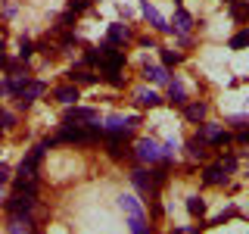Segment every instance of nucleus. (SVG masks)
Segmentation results:
<instances>
[{"mask_svg": "<svg viewBox=\"0 0 249 234\" xmlns=\"http://www.w3.org/2000/svg\"><path fill=\"white\" fill-rule=\"evenodd\" d=\"M221 169H224V172H233V169H237V159H233V156H228V159L221 162Z\"/></svg>", "mask_w": 249, "mask_h": 234, "instance_id": "obj_27", "label": "nucleus"}, {"mask_svg": "<svg viewBox=\"0 0 249 234\" xmlns=\"http://www.w3.org/2000/svg\"><path fill=\"white\" fill-rule=\"evenodd\" d=\"M162 62H165V66H175V62H181V53H171V50H165V53H162Z\"/></svg>", "mask_w": 249, "mask_h": 234, "instance_id": "obj_25", "label": "nucleus"}, {"mask_svg": "<svg viewBox=\"0 0 249 234\" xmlns=\"http://www.w3.org/2000/svg\"><path fill=\"white\" fill-rule=\"evenodd\" d=\"M140 10H143V16H146V19H150L159 31H171V25H165V19L159 16V10H156V6H150V0H143V3H140Z\"/></svg>", "mask_w": 249, "mask_h": 234, "instance_id": "obj_7", "label": "nucleus"}, {"mask_svg": "<svg viewBox=\"0 0 249 234\" xmlns=\"http://www.w3.org/2000/svg\"><path fill=\"white\" fill-rule=\"evenodd\" d=\"M137 159H143V162H159V159H162V147L156 144V140H150V137L137 140Z\"/></svg>", "mask_w": 249, "mask_h": 234, "instance_id": "obj_2", "label": "nucleus"}, {"mask_svg": "<svg viewBox=\"0 0 249 234\" xmlns=\"http://www.w3.org/2000/svg\"><path fill=\"white\" fill-rule=\"evenodd\" d=\"M41 94H44V81H28L25 91L19 94V106H31L37 97H41Z\"/></svg>", "mask_w": 249, "mask_h": 234, "instance_id": "obj_6", "label": "nucleus"}, {"mask_svg": "<svg viewBox=\"0 0 249 234\" xmlns=\"http://www.w3.org/2000/svg\"><path fill=\"white\" fill-rule=\"evenodd\" d=\"M10 231H13V234H35L28 215H13V218H10Z\"/></svg>", "mask_w": 249, "mask_h": 234, "instance_id": "obj_8", "label": "nucleus"}, {"mask_svg": "<svg viewBox=\"0 0 249 234\" xmlns=\"http://www.w3.org/2000/svg\"><path fill=\"white\" fill-rule=\"evenodd\" d=\"M199 137L202 140H212V144H228V140H231L228 131H221V125H212V122L199 125Z\"/></svg>", "mask_w": 249, "mask_h": 234, "instance_id": "obj_3", "label": "nucleus"}, {"mask_svg": "<svg viewBox=\"0 0 249 234\" xmlns=\"http://www.w3.org/2000/svg\"><path fill=\"white\" fill-rule=\"evenodd\" d=\"M31 206H35V197H28V194H16V197L6 203V209H10L13 215H28Z\"/></svg>", "mask_w": 249, "mask_h": 234, "instance_id": "obj_4", "label": "nucleus"}, {"mask_svg": "<svg viewBox=\"0 0 249 234\" xmlns=\"http://www.w3.org/2000/svg\"><path fill=\"white\" fill-rule=\"evenodd\" d=\"M168 94H171V103H187V91H184V84L181 81H171V88H168Z\"/></svg>", "mask_w": 249, "mask_h": 234, "instance_id": "obj_14", "label": "nucleus"}, {"mask_svg": "<svg viewBox=\"0 0 249 234\" xmlns=\"http://www.w3.org/2000/svg\"><path fill=\"white\" fill-rule=\"evenodd\" d=\"M175 28L181 31V35H187V31L193 28V19H190V13H184V10H178L175 13Z\"/></svg>", "mask_w": 249, "mask_h": 234, "instance_id": "obj_12", "label": "nucleus"}, {"mask_svg": "<svg viewBox=\"0 0 249 234\" xmlns=\"http://www.w3.org/2000/svg\"><path fill=\"white\" fill-rule=\"evenodd\" d=\"M131 178H134V184H137L143 194H156V184H153V178L146 175V172H134Z\"/></svg>", "mask_w": 249, "mask_h": 234, "instance_id": "obj_10", "label": "nucleus"}, {"mask_svg": "<svg viewBox=\"0 0 249 234\" xmlns=\"http://www.w3.org/2000/svg\"><path fill=\"white\" fill-rule=\"evenodd\" d=\"M128 38H131V31L124 25H109V41L112 44H122V41H128Z\"/></svg>", "mask_w": 249, "mask_h": 234, "instance_id": "obj_16", "label": "nucleus"}, {"mask_svg": "<svg viewBox=\"0 0 249 234\" xmlns=\"http://www.w3.org/2000/svg\"><path fill=\"white\" fill-rule=\"evenodd\" d=\"M100 59H103V53H97V50H88V53H84V62H90V66H93V62H100Z\"/></svg>", "mask_w": 249, "mask_h": 234, "instance_id": "obj_26", "label": "nucleus"}, {"mask_svg": "<svg viewBox=\"0 0 249 234\" xmlns=\"http://www.w3.org/2000/svg\"><path fill=\"white\" fill-rule=\"evenodd\" d=\"M119 206L124 209V215H128L131 234H150V228H146V218H143V209H140V203H137L134 197L122 194V197H119Z\"/></svg>", "mask_w": 249, "mask_h": 234, "instance_id": "obj_1", "label": "nucleus"}, {"mask_svg": "<svg viewBox=\"0 0 249 234\" xmlns=\"http://www.w3.org/2000/svg\"><path fill=\"white\" fill-rule=\"evenodd\" d=\"M237 140H240V144H249V131H240V135H237Z\"/></svg>", "mask_w": 249, "mask_h": 234, "instance_id": "obj_30", "label": "nucleus"}, {"mask_svg": "<svg viewBox=\"0 0 249 234\" xmlns=\"http://www.w3.org/2000/svg\"><path fill=\"white\" fill-rule=\"evenodd\" d=\"M137 103L140 106H159L162 100H159V94H156V91H137Z\"/></svg>", "mask_w": 249, "mask_h": 234, "instance_id": "obj_15", "label": "nucleus"}, {"mask_svg": "<svg viewBox=\"0 0 249 234\" xmlns=\"http://www.w3.org/2000/svg\"><path fill=\"white\" fill-rule=\"evenodd\" d=\"M84 6H88V0H72V6H69V10L78 13V10H84Z\"/></svg>", "mask_w": 249, "mask_h": 234, "instance_id": "obj_28", "label": "nucleus"}, {"mask_svg": "<svg viewBox=\"0 0 249 234\" xmlns=\"http://www.w3.org/2000/svg\"><path fill=\"white\" fill-rule=\"evenodd\" d=\"M231 47H233V50H240V47H249V28L240 31V35H233V38H231Z\"/></svg>", "mask_w": 249, "mask_h": 234, "instance_id": "obj_22", "label": "nucleus"}, {"mask_svg": "<svg viewBox=\"0 0 249 234\" xmlns=\"http://www.w3.org/2000/svg\"><path fill=\"white\" fill-rule=\"evenodd\" d=\"M187 213H190V215H206V203H202L199 197H187Z\"/></svg>", "mask_w": 249, "mask_h": 234, "instance_id": "obj_18", "label": "nucleus"}, {"mask_svg": "<svg viewBox=\"0 0 249 234\" xmlns=\"http://www.w3.org/2000/svg\"><path fill=\"white\" fill-rule=\"evenodd\" d=\"M56 100L66 103V106H72L78 100V88H75V84H62V88H56Z\"/></svg>", "mask_w": 249, "mask_h": 234, "instance_id": "obj_9", "label": "nucleus"}, {"mask_svg": "<svg viewBox=\"0 0 249 234\" xmlns=\"http://www.w3.org/2000/svg\"><path fill=\"white\" fill-rule=\"evenodd\" d=\"M0 131H3V125H0Z\"/></svg>", "mask_w": 249, "mask_h": 234, "instance_id": "obj_33", "label": "nucleus"}, {"mask_svg": "<svg viewBox=\"0 0 249 234\" xmlns=\"http://www.w3.org/2000/svg\"><path fill=\"white\" fill-rule=\"evenodd\" d=\"M69 75H72V81H78V84H93V81H97V78H93L90 72H81V69H78V72L72 69Z\"/></svg>", "mask_w": 249, "mask_h": 234, "instance_id": "obj_21", "label": "nucleus"}, {"mask_svg": "<svg viewBox=\"0 0 249 234\" xmlns=\"http://www.w3.org/2000/svg\"><path fill=\"white\" fill-rule=\"evenodd\" d=\"M187 150H190L193 159H206V140L202 137H193V140H187Z\"/></svg>", "mask_w": 249, "mask_h": 234, "instance_id": "obj_11", "label": "nucleus"}, {"mask_svg": "<svg viewBox=\"0 0 249 234\" xmlns=\"http://www.w3.org/2000/svg\"><path fill=\"white\" fill-rule=\"evenodd\" d=\"M3 91H6V84H3V81H0V94H3Z\"/></svg>", "mask_w": 249, "mask_h": 234, "instance_id": "obj_32", "label": "nucleus"}, {"mask_svg": "<svg viewBox=\"0 0 249 234\" xmlns=\"http://www.w3.org/2000/svg\"><path fill=\"white\" fill-rule=\"evenodd\" d=\"M25 84H28V75H22V72H19V75H16V78H13L10 84H6V91H10V94H16V97H19V94L25 91Z\"/></svg>", "mask_w": 249, "mask_h": 234, "instance_id": "obj_19", "label": "nucleus"}, {"mask_svg": "<svg viewBox=\"0 0 249 234\" xmlns=\"http://www.w3.org/2000/svg\"><path fill=\"white\" fill-rule=\"evenodd\" d=\"M224 178H228V175H224L221 166H209V169H206V184H221Z\"/></svg>", "mask_w": 249, "mask_h": 234, "instance_id": "obj_17", "label": "nucleus"}, {"mask_svg": "<svg viewBox=\"0 0 249 234\" xmlns=\"http://www.w3.org/2000/svg\"><path fill=\"white\" fill-rule=\"evenodd\" d=\"M187 119H190V122H202V119H206V103L187 106Z\"/></svg>", "mask_w": 249, "mask_h": 234, "instance_id": "obj_20", "label": "nucleus"}, {"mask_svg": "<svg viewBox=\"0 0 249 234\" xmlns=\"http://www.w3.org/2000/svg\"><path fill=\"white\" fill-rule=\"evenodd\" d=\"M143 75L150 78V81H156V84L168 81V75H165V66H146V69H143Z\"/></svg>", "mask_w": 249, "mask_h": 234, "instance_id": "obj_13", "label": "nucleus"}, {"mask_svg": "<svg viewBox=\"0 0 249 234\" xmlns=\"http://www.w3.org/2000/svg\"><path fill=\"white\" fill-rule=\"evenodd\" d=\"M31 53H35V47H31V41H25V38H22V41H19V57H22V59H28Z\"/></svg>", "mask_w": 249, "mask_h": 234, "instance_id": "obj_24", "label": "nucleus"}, {"mask_svg": "<svg viewBox=\"0 0 249 234\" xmlns=\"http://www.w3.org/2000/svg\"><path fill=\"white\" fill-rule=\"evenodd\" d=\"M6 178H10V169H6V166H0V184H6Z\"/></svg>", "mask_w": 249, "mask_h": 234, "instance_id": "obj_29", "label": "nucleus"}, {"mask_svg": "<svg viewBox=\"0 0 249 234\" xmlns=\"http://www.w3.org/2000/svg\"><path fill=\"white\" fill-rule=\"evenodd\" d=\"M66 122L69 125H88V122H97V113L93 109H78V106H69V113H66Z\"/></svg>", "mask_w": 249, "mask_h": 234, "instance_id": "obj_5", "label": "nucleus"}, {"mask_svg": "<svg viewBox=\"0 0 249 234\" xmlns=\"http://www.w3.org/2000/svg\"><path fill=\"white\" fill-rule=\"evenodd\" d=\"M175 234H196V228H178Z\"/></svg>", "mask_w": 249, "mask_h": 234, "instance_id": "obj_31", "label": "nucleus"}, {"mask_svg": "<svg viewBox=\"0 0 249 234\" xmlns=\"http://www.w3.org/2000/svg\"><path fill=\"white\" fill-rule=\"evenodd\" d=\"M231 13H233V19H246V16H249V3H233Z\"/></svg>", "mask_w": 249, "mask_h": 234, "instance_id": "obj_23", "label": "nucleus"}]
</instances>
